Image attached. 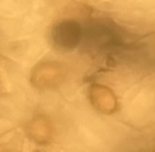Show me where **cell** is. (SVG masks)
I'll list each match as a JSON object with an SVG mask.
<instances>
[{
    "instance_id": "1",
    "label": "cell",
    "mask_w": 155,
    "mask_h": 152,
    "mask_svg": "<svg viewBox=\"0 0 155 152\" xmlns=\"http://www.w3.org/2000/svg\"><path fill=\"white\" fill-rule=\"evenodd\" d=\"M87 49L110 56H123L136 50L135 41L119 25L105 18L93 19L82 28Z\"/></svg>"
},
{
    "instance_id": "2",
    "label": "cell",
    "mask_w": 155,
    "mask_h": 152,
    "mask_svg": "<svg viewBox=\"0 0 155 152\" xmlns=\"http://www.w3.org/2000/svg\"><path fill=\"white\" fill-rule=\"evenodd\" d=\"M51 39L58 49L71 51L82 41V27L73 19L61 20L52 28Z\"/></svg>"
},
{
    "instance_id": "3",
    "label": "cell",
    "mask_w": 155,
    "mask_h": 152,
    "mask_svg": "<svg viewBox=\"0 0 155 152\" xmlns=\"http://www.w3.org/2000/svg\"><path fill=\"white\" fill-rule=\"evenodd\" d=\"M91 93V102L96 109L106 114L113 113L116 110L117 100L112 90L103 86H95Z\"/></svg>"
},
{
    "instance_id": "4",
    "label": "cell",
    "mask_w": 155,
    "mask_h": 152,
    "mask_svg": "<svg viewBox=\"0 0 155 152\" xmlns=\"http://www.w3.org/2000/svg\"><path fill=\"white\" fill-rule=\"evenodd\" d=\"M29 133L36 141L46 143L51 137V126L44 118H37L30 123Z\"/></svg>"
},
{
    "instance_id": "5",
    "label": "cell",
    "mask_w": 155,
    "mask_h": 152,
    "mask_svg": "<svg viewBox=\"0 0 155 152\" xmlns=\"http://www.w3.org/2000/svg\"><path fill=\"white\" fill-rule=\"evenodd\" d=\"M41 69L46 73V77L39 78V79L35 80V85L37 86H41V87H52L55 84H58V82L60 81V76H61V71L56 68L54 65H48L45 64L44 66L41 67Z\"/></svg>"
}]
</instances>
